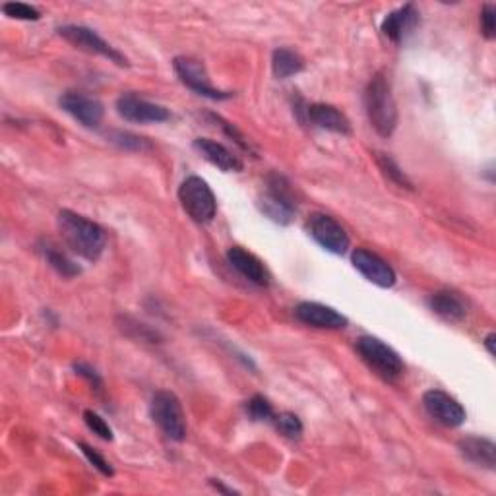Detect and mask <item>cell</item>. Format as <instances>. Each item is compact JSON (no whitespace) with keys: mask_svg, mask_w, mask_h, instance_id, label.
<instances>
[{"mask_svg":"<svg viewBox=\"0 0 496 496\" xmlns=\"http://www.w3.org/2000/svg\"><path fill=\"white\" fill-rule=\"evenodd\" d=\"M57 224L64 245L69 247L74 255L90 262L102 258L107 245V235L102 225H97L92 219H87L80 214L70 212V209H62Z\"/></svg>","mask_w":496,"mask_h":496,"instance_id":"cell-1","label":"cell"},{"mask_svg":"<svg viewBox=\"0 0 496 496\" xmlns=\"http://www.w3.org/2000/svg\"><path fill=\"white\" fill-rule=\"evenodd\" d=\"M365 109L372 128L382 138H390L398 126V105L386 74H374L365 90Z\"/></svg>","mask_w":496,"mask_h":496,"instance_id":"cell-2","label":"cell"},{"mask_svg":"<svg viewBox=\"0 0 496 496\" xmlns=\"http://www.w3.org/2000/svg\"><path fill=\"white\" fill-rule=\"evenodd\" d=\"M258 206L272 222L280 225H289L297 214V202L291 192L289 183L281 175H270L266 191L260 196Z\"/></svg>","mask_w":496,"mask_h":496,"instance_id":"cell-3","label":"cell"},{"mask_svg":"<svg viewBox=\"0 0 496 496\" xmlns=\"http://www.w3.org/2000/svg\"><path fill=\"white\" fill-rule=\"evenodd\" d=\"M150 413L153 423L161 428L165 436L175 440V443H181V440L186 438V417L181 400L173 392L161 390L153 395Z\"/></svg>","mask_w":496,"mask_h":496,"instance_id":"cell-4","label":"cell"},{"mask_svg":"<svg viewBox=\"0 0 496 496\" xmlns=\"http://www.w3.org/2000/svg\"><path fill=\"white\" fill-rule=\"evenodd\" d=\"M179 202L196 224H209L217 214L215 194L200 176H189L179 189Z\"/></svg>","mask_w":496,"mask_h":496,"instance_id":"cell-5","label":"cell"},{"mask_svg":"<svg viewBox=\"0 0 496 496\" xmlns=\"http://www.w3.org/2000/svg\"><path fill=\"white\" fill-rule=\"evenodd\" d=\"M357 351L367 365L377 370L382 378L395 380L403 374V361L390 346H386L382 339L372 336H362L357 339Z\"/></svg>","mask_w":496,"mask_h":496,"instance_id":"cell-6","label":"cell"},{"mask_svg":"<svg viewBox=\"0 0 496 496\" xmlns=\"http://www.w3.org/2000/svg\"><path fill=\"white\" fill-rule=\"evenodd\" d=\"M59 36L69 41L72 47L80 49L84 53H90V54H97V57H105L111 62H117L120 66H128L126 57H123L115 47L109 45L105 39H102L97 36V33L90 28H84V26H64L59 29Z\"/></svg>","mask_w":496,"mask_h":496,"instance_id":"cell-7","label":"cell"},{"mask_svg":"<svg viewBox=\"0 0 496 496\" xmlns=\"http://www.w3.org/2000/svg\"><path fill=\"white\" fill-rule=\"evenodd\" d=\"M308 233L321 245L324 250L332 252V255H346L349 248V235L347 231L341 227L334 217L326 214H314L311 215L306 224Z\"/></svg>","mask_w":496,"mask_h":496,"instance_id":"cell-8","label":"cell"},{"mask_svg":"<svg viewBox=\"0 0 496 496\" xmlns=\"http://www.w3.org/2000/svg\"><path fill=\"white\" fill-rule=\"evenodd\" d=\"M173 69L179 76L181 82L191 87V90L198 95H204L209 99H227L231 97V94L227 92H219L217 87H214L212 80H209V76L206 72V66L192 57H176L173 61Z\"/></svg>","mask_w":496,"mask_h":496,"instance_id":"cell-9","label":"cell"},{"mask_svg":"<svg viewBox=\"0 0 496 496\" xmlns=\"http://www.w3.org/2000/svg\"><path fill=\"white\" fill-rule=\"evenodd\" d=\"M117 111L125 120L138 125L148 123H165L169 120L171 113L163 105L151 103L148 99L140 97L136 94H125L117 99Z\"/></svg>","mask_w":496,"mask_h":496,"instance_id":"cell-10","label":"cell"},{"mask_svg":"<svg viewBox=\"0 0 496 496\" xmlns=\"http://www.w3.org/2000/svg\"><path fill=\"white\" fill-rule=\"evenodd\" d=\"M61 107L69 113L72 118L78 120V123L85 128H97L102 125L105 107L99 102L97 97L85 95L80 92H66L61 97Z\"/></svg>","mask_w":496,"mask_h":496,"instance_id":"cell-11","label":"cell"},{"mask_svg":"<svg viewBox=\"0 0 496 496\" xmlns=\"http://www.w3.org/2000/svg\"><path fill=\"white\" fill-rule=\"evenodd\" d=\"M427 413L444 427H459L466 421V410L461 403L443 390H428L423 395Z\"/></svg>","mask_w":496,"mask_h":496,"instance_id":"cell-12","label":"cell"},{"mask_svg":"<svg viewBox=\"0 0 496 496\" xmlns=\"http://www.w3.org/2000/svg\"><path fill=\"white\" fill-rule=\"evenodd\" d=\"M351 260L357 272H361L370 283L378 285L382 289L394 288L395 280H398L390 264L367 248H357L353 252Z\"/></svg>","mask_w":496,"mask_h":496,"instance_id":"cell-13","label":"cell"},{"mask_svg":"<svg viewBox=\"0 0 496 496\" xmlns=\"http://www.w3.org/2000/svg\"><path fill=\"white\" fill-rule=\"evenodd\" d=\"M297 321H301L306 326L321 328V329H341L347 326V318L339 314L336 308L326 306L321 303H301L295 308Z\"/></svg>","mask_w":496,"mask_h":496,"instance_id":"cell-14","label":"cell"},{"mask_svg":"<svg viewBox=\"0 0 496 496\" xmlns=\"http://www.w3.org/2000/svg\"><path fill=\"white\" fill-rule=\"evenodd\" d=\"M227 260L231 266H233L240 275H245V278L252 283L260 285V288H266L270 285V272L264 266L262 260L256 258L252 252L240 248V247H233L227 250Z\"/></svg>","mask_w":496,"mask_h":496,"instance_id":"cell-15","label":"cell"},{"mask_svg":"<svg viewBox=\"0 0 496 496\" xmlns=\"http://www.w3.org/2000/svg\"><path fill=\"white\" fill-rule=\"evenodd\" d=\"M194 150L200 153L204 159H207L212 165H215L217 169H222L225 173H239L242 171V161L239 156H235L233 151L225 148L224 144H219L215 140L209 138H196L194 140Z\"/></svg>","mask_w":496,"mask_h":496,"instance_id":"cell-16","label":"cell"},{"mask_svg":"<svg viewBox=\"0 0 496 496\" xmlns=\"http://www.w3.org/2000/svg\"><path fill=\"white\" fill-rule=\"evenodd\" d=\"M419 24V10L415 4H405L390 12L382 21V33L392 43H402Z\"/></svg>","mask_w":496,"mask_h":496,"instance_id":"cell-17","label":"cell"},{"mask_svg":"<svg viewBox=\"0 0 496 496\" xmlns=\"http://www.w3.org/2000/svg\"><path fill=\"white\" fill-rule=\"evenodd\" d=\"M306 115H308V118H311V123L318 128L336 132V134H341V136L351 134L349 118L334 105L313 103V105H308Z\"/></svg>","mask_w":496,"mask_h":496,"instance_id":"cell-18","label":"cell"},{"mask_svg":"<svg viewBox=\"0 0 496 496\" xmlns=\"http://www.w3.org/2000/svg\"><path fill=\"white\" fill-rule=\"evenodd\" d=\"M461 456H464L471 464H476L484 469L496 468V444L491 438L483 436H466L459 440L458 444Z\"/></svg>","mask_w":496,"mask_h":496,"instance_id":"cell-19","label":"cell"},{"mask_svg":"<svg viewBox=\"0 0 496 496\" xmlns=\"http://www.w3.org/2000/svg\"><path fill=\"white\" fill-rule=\"evenodd\" d=\"M428 306L435 314L444 318L448 322H461L468 314L464 301L451 291H436L428 297Z\"/></svg>","mask_w":496,"mask_h":496,"instance_id":"cell-20","label":"cell"},{"mask_svg":"<svg viewBox=\"0 0 496 496\" xmlns=\"http://www.w3.org/2000/svg\"><path fill=\"white\" fill-rule=\"evenodd\" d=\"M272 70H273L275 78L285 80V78H289V76L303 72L305 61L299 53H295L291 49H278V51H273Z\"/></svg>","mask_w":496,"mask_h":496,"instance_id":"cell-21","label":"cell"},{"mask_svg":"<svg viewBox=\"0 0 496 496\" xmlns=\"http://www.w3.org/2000/svg\"><path fill=\"white\" fill-rule=\"evenodd\" d=\"M41 252H43V256H45L49 266L53 270H57L62 275V278H76V275L80 273L78 264H76L69 255H66V252H62L57 245H53L51 240L43 242Z\"/></svg>","mask_w":496,"mask_h":496,"instance_id":"cell-22","label":"cell"},{"mask_svg":"<svg viewBox=\"0 0 496 496\" xmlns=\"http://www.w3.org/2000/svg\"><path fill=\"white\" fill-rule=\"evenodd\" d=\"M378 165H380V169L384 171V175L388 176V179H392L395 184L402 186V189H413V184L411 181L407 179L405 173L398 167V163H395L392 158L386 156V153H378Z\"/></svg>","mask_w":496,"mask_h":496,"instance_id":"cell-23","label":"cell"},{"mask_svg":"<svg viewBox=\"0 0 496 496\" xmlns=\"http://www.w3.org/2000/svg\"><path fill=\"white\" fill-rule=\"evenodd\" d=\"M247 413L255 421H270V419H273V407L264 395H252L247 402Z\"/></svg>","mask_w":496,"mask_h":496,"instance_id":"cell-24","label":"cell"},{"mask_svg":"<svg viewBox=\"0 0 496 496\" xmlns=\"http://www.w3.org/2000/svg\"><path fill=\"white\" fill-rule=\"evenodd\" d=\"M275 427H278V431L288 438H301L303 435V423L295 413H280L275 417Z\"/></svg>","mask_w":496,"mask_h":496,"instance_id":"cell-25","label":"cell"},{"mask_svg":"<svg viewBox=\"0 0 496 496\" xmlns=\"http://www.w3.org/2000/svg\"><path fill=\"white\" fill-rule=\"evenodd\" d=\"M3 12L10 18L26 20V21H36L41 18V12L37 8H33L24 3H6V4H3Z\"/></svg>","mask_w":496,"mask_h":496,"instance_id":"cell-26","label":"cell"},{"mask_svg":"<svg viewBox=\"0 0 496 496\" xmlns=\"http://www.w3.org/2000/svg\"><path fill=\"white\" fill-rule=\"evenodd\" d=\"M80 448H82V454L87 458V461L99 471V473H103L105 477H113L115 476V469L113 466L109 464V461L99 454L97 450H94L90 444H85V443H80Z\"/></svg>","mask_w":496,"mask_h":496,"instance_id":"cell-27","label":"cell"},{"mask_svg":"<svg viewBox=\"0 0 496 496\" xmlns=\"http://www.w3.org/2000/svg\"><path fill=\"white\" fill-rule=\"evenodd\" d=\"M84 421H85L87 427H90V431H94L99 438H103V440H113L111 427H109V423L105 421V419H103V417H99L95 411H92V410L84 411Z\"/></svg>","mask_w":496,"mask_h":496,"instance_id":"cell-28","label":"cell"},{"mask_svg":"<svg viewBox=\"0 0 496 496\" xmlns=\"http://www.w3.org/2000/svg\"><path fill=\"white\" fill-rule=\"evenodd\" d=\"M481 31L487 39H494L496 36V6L484 4L481 10Z\"/></svg>","mask_w":496,"mask_h":496,"instance_id":"cell-29","label":"cell"},{"mask_svg":"<svg viewBox=\"0 0 496 496\" xmlns=\"http://www.w3.org/2000/svg\"><path fill=\"white\" fill-rule=\"evenodd\" d=\"M113 142H117V144H120L126 150H144V146H146L144 138L128 134V132H117V134L113 136Z\"/></svg>","mask_w":496,"mask_h":496,"instance_id":"cell-30","label":"cell"},{"mask_svg":"<svg viewBox=\"0 0 496 496\" xmlns=\"http://www.w3.org/2000/svg\"><path fill=\"white\" fill-rule=\"evenodd\" d=\"M74 369H76V372L80 374V377L90 380V384H94L97 390H102L103 382H102V378H99V374L90 365H84V362H78V365H74Z\"/></svg>","mask_w":496,"mask_h":496,"instance_id":"cell-31","label":"cell"},{"mask_svg":"<svg viewBox=\"0 0 496 496\" xmlns=\"http://www.w3.org/2000/svg\"><path fill=\"white\" fill-rule=\"evenodd\" d=\"M494 339H496L494 334H489L487 337H484V347H487L489 355H494Z\"/></svg>","mask_w":496,"mask_h":496,"instance_id":"cell-32","label":"cell"}]
</instances>
